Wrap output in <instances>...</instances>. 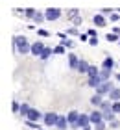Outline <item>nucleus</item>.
<instances>
[{"label":"nucleus","instance_id":"f257e3e1","mask_svg":"<svg viewBox=\"0 0 120 130\" xmlns=\"http://www.w3.org/2000/svg\"><path fill=\"white\" fill-rule=\"evenodd\" d=\"M13 45H15V50L19 52V54H28V52H32V46L28 45V39L26 37L17 35V37L13 39Z\"/></svg>","mask_w":120,"mask_h":130},{"label":"nucleus","instance_id":"f03ea898","mask_svg":"<svg viewBox=\"0 0 120 130\" xmlns=\"http://www.w3.org/2000/svg\"><path fill=\"white\" fill-rule=\"evenodd\" d=\"M111 89H113V84L111 82H102V84L96 87V93H100V95H105V93H111Z\"/></svg>","mask_w":120,"mask_h":130},{"label":"nucleus","instance_id":"7ed1b4c3","mask_svg":"<svg viewBox=\"0 0 120 130\" xmlns=\"http://www.w3.org/2000/svg\"><path fill=\"white\" fill-rule=\"evenodd\" d=\"M46 19L48 21H56L59 19V15H61V9H57V8H50V9H46Z\"/></svg>","mask_w":120,"mask_h":130},{"label":"nucleus","instance_id":"20e7f679","mask_svg":"<svg viewBox=\"0 0 120 130\" xmlns=\"http://www.w3.org/2000/svg\"><path fill=\"white\" fill-rule=\"evenodd\" d=\"M67 119L72 125V128H78V121H80V113H78V111H70V113L67 115Z\"/></svg>","mask_w":120,"mask_h":130},{"label":"nucleus","instance_id":"39448f33","mask_svg":"<svg viewBox=\"0 0 120 130\" xmlns=\"http://www.w3.org/2000/svg\"><path fill=\"white\" fill-rule=\"evenodd\" d=\"M67 123H68V119L67 117H63V115H57V121H56V126L57 130H67Z\"/></svg>","mask_w":120,"mask_h":130},{"label":"nucleus","instance_id":"423d86ee","mask_svg":"<svg viewBox=\"0 0 120 130\" xmlns=\"http://www.w3.org/2000/svg\"><path fill=\"white\" fill-rule=\"evenodd\" d=\"M43 50H44V45L41 43V41H37V43L32 45V54L33 56H41V54H43Z\"/></svg>","mask_w":120,"mask_h":130},{"label":"nucleus","instance_id":"0eeeda50","mask_svg":"<svg viewBox=\"0 0 120 130\" xmlns=\"http://www.w3.org/2000/svg\"><path fill=\"white\" fill-rule=\"evenodd\" d=\"M57 121V113H54V111H50V113H44V123L48 126H54Z\"/></svg>","mask_w":120,"mask_h":130},{"label":"nucleus","instance_id":"6e6552de","mask_svg":"<svg viewBox=\"0 0 120 130\" xmlns=\"http://www.w3.org/2000/svg\"><path fill=\"white\" fill-rule=\"evenodd\" d=\"M41 117H43V115H41L37 110H30V111H28V115H26V119H28V121H39Z\"/></svg>","mask_w":120,"mask_h":130},{"label":"nucleus","instance_id":"1a4fd4ad","mask_svg":"<svg viewBox=\"0 0 120 130\" xmlns=\"http://www.w3.org/2000/svg\"><path fill=\"white\" fill-rule=\"evenodd\" d=\"M102 82H104V80H102V78H100V74H98V76H89V82H87V84L91 86V87H98Z\"/></svg>","mask_w":120,"mask_h":130},{"label":"nucleus","instance_id":"9d476101","mask_svg":"<svg viewBox=\"0 0 120 130\" xmlns=\"http://www.w3.org/2000/svg\"><path fill=\"white\" fill-rule=\"evenodd\" d=\"M89 123H91V115H83V113H80V121H78V126H87Z\"/></svg>","mask_w":120,"mask_h":130},{"label":"nucleus","instance_id":"9b49d317","mask_svg":"<svg viewBox=\"0 0 120 130\" xmlns=\"http://www.w3.org/2000/svg\"><path fill=\"white\" fill-rule=\"evenodd\" d=\"M102 119H104V111H92L91 113V123H94V125L100 123Z\"/></svg>","mask_w":120,"mask_h":130},{"label":"nucleus","instance_id":"f8f14e48","mask_svg":"<svg viewBox=\"0 0 120 130\" xmlns=\"http://www.w3.org/2000/svg\"><path fill=\"white\" fill-rule=\"evenodd\" d=\"M109 99L113 100V102L120 100V87H113V89H111V93H109Z\"/></svg>","mask_w":120,"mask_h":130},{"label":"nucleus","instance_id":"ddd939ff","mask_svg":"<svg viewBox=\"0 0 120 130\" xmlns=\"http://www.w3.org/2000/svg\"><path fill=\"white\" fill-rule=\"evenodd\" d=\"M68 63H70V69H78V58L74 56V54H68Z\"/></svg>","mask_w":120,"mask_h":130},{"label":"nucleus","instance_id":"4468645a","mask_svg":"<svg viewBox=\"0 0 120 130\" xmlns=\"http://www.w3.org/2000/svg\"><path fill=\"white\" fill-rule=\"evenodd\" d=\"M89 67H91V65H89L87 61H80V63H78V69H76V71H80V73H87Z\"/></svg>","mask_w":120,"mask_h":130},{"label":"nucleus","instance_id":"2eb2a0df","mask_svg":"<svg viewBox=\"0 0 120 130\" xmlns=\"http://www.w3.org/2000/svg\"><path fill=\"white\" fill-rule=\"evenodd\" d=\"M102 102H104V100H102V95H100V93H96V95L91 99V104H94V106H102Z\"/></svg>","mask_w":120,"mask_h":130},{"label":"nucleus","instance_id":"dca6fc26","mask_svg":"<svg viewBox=\"0 0 120 130\" xmlns=\"http://www.w3.org/2000/svg\"><path fill=\"white\" fill-rule=\"evenodd\" d=\"M94 24L96 26H105V19L102 15H94Z\"/></svg>","mask_w":120,"mask_h":130},{"label":"nucleus","instance_id":"f3484780","mask_svg":"<svg viewBox=\"0 0 120 130\" xmlns=\"http://www.w3.org/2000/svg\"><path fill=\"white\" fill-rule=\"evenodd\" d=\"M113 67H115L113 58H105V60H104V69H113Z\"/></svg>","mask_w":120,"mask_h":130},{"label":"nucleus","instance_id":"a211bd4d","mask_svg":"<svg viewBox=\"0 0 120 130\" xmlns=\"http://www.w3.org/2000/svg\"><path fill=\"white\" fill-rule=\"evenodd\" d=\"M109 74H111V69H102V71H100V78L104 80V82L109 78Z\"/></svg>","mask_w":120,"mask_h":130},{"label":"nucleus","instance_id":"6ab92c4d","mask_svg":"<svg viewBox=\"0 0 120 130\" xmlns=\"http://www.w3.org/2000/svg\"><path fill=\"white\" fill-rule=\"evenodd\" d=\"M87 74H89V76H98V74H100V71H98V67L91 65V67H89V71H87Z\"/></svg>","mask_w":120,"mask_h":130},{"label":"nucleus","instance_id":"aec40b11","mask_svg":"<svg viewBox=\"0 0 120 130\" xmlns=\"http://www.w3.org/2000/svg\"><path fill=\"white\" fill-rule=\"evenodd\" d=\"M102 111H113V102H102Z\"/></svg>","mask_w":120,"mask_h":130},{"label":"nucleus","instance_id":"412c9836","mask_svg":"<svg viewBox=\"0 0 120 130\" xmlns=\"http://www.w3.org/2000/svg\"><path fill=\"white\" fill-rule=\"evenodd\" d=\"M78 15H80V9H70L68 13H67V17H68V19H72V21H74Z\"/></svg>","mask_w":120,"mask_h":130},{"label":"nucleus","instance_id":"4be33fe9","mask_svg":"<svg viewBox=\"0 0 120 130\" xmlns=\"http://www.w3.org/2000/svg\"><path fill=\"white\" fill-rule=\"evenodd\" d=\"M52 52H54V50H52V48H48V46H46V48L43 50V54H41L39 58H41V60H46V58H48V56H50V54H52Z\"/></svg>","mask_w":120,"mask_h":130},{"label":"nucleus","instance_id":"5701e85b","mask_svg":"<svg viewBox=\"0 0 120 130\" xmlns=\"http://www.w3.org/2000/svg\"><path fill=\"white\" fill-rule=\"evenodd\" d=\"M33 19H35V22H37V24H41V22H43V21L46 19V15H43V13H35Z\"/></svg>","mask_w":120,"mask_h":130},{"label":"nucleus","instance_id":"b1692460","mask_svg":"<svg viewBox=\"0 0 120 130\" xmlns=\"http://www.w3.org/2000/svg\"><path fill=\"white\" fill-rule=\"evenodd\" d=\"M30 110H32V108H30L28 104H22V106H20V115H28Z\"/></svg>","mask_w":120,"mask_h":130},{"label":"nucleus","instance_id":"393cba45","mask_svg":"<svg viewBox=\"0 0 120 130\" xmlns=\"http://www.w3.org/2000/svg\"><path fill=\"white\" fill-rule=\"evenodd\" d=\"M107 41H111V43H113V41H120L118 37H116V34H107V37H105Z\"/></svg>","mask_w":120,"mask_h":130},{"label":"nucleus","instance_id":"a878e982","mask_svg":"<svg viewBox=\"0 0 120 130\" xmlns=\"http://www.w3.org/2000/svg\"><path fill=\"white\" fill-rule=\"evenodd\" d=\"M61 45H63V46H68V48H72V46H74V43H72V41H68V39H61Z\"/></svg>","mask_w":120,"mask_h":130},{"label":"nucleus","instance_id":"bb28decb","mask_svg":"<svg viewBox=\"0 0 120 130\" xmlns=\"http://www.w3.org/2000/svg\"><path fill=\"white\" fill-rule=\"evenodd\" d=\"M113 111H115V113H120V102H118V100L113 102Z\"/></svg>","mask_w":120,"mask_h":130},{"label":"nucleus","instance_id":"cd10ccee","mask_svg":"<svg viewBox=\"0 0 120 130\" xmlns=\"http://www.w3.org/2000/svg\"><path fill=\"white\" fill-rule=\"evenodd\" d=\"M35 13H37V11H35L33 8H28L26 9V17H35Z\"/></svg>","mask_w":120,"mask_h":130},{"label":"nucleus","instance_id":"c85d7f7f","mask_svg":"<svg viewBox=\"0 0 120 130\" xmlns=\"http://www.w3.org/2000/svg\"><path fill=\"white\" fill-rule=\"evenodd\" d=\"M26 125H28L30 128H39V125H37V121H26Z\"/></svg>","mask_w":120,"mask_h":130},{"label":"nucleus","instance_id":"c756f323","mask_svg":"<svg viewBox=\"0 0 120 130\" xmlns=\"http://www.w3.org/2000/svg\"><path fill=\"white\" fill-rule=\"evenodd\" d=\"M94 130H105V123H102V121L96 123V128H94Z\"/></svg>","mask_w":120,"mask_h":130},{"label":"nucleus","instance_id":"7c9ffc66","mask_svg":"<svg viewBox=\"0 0 120 130\" xmlns=\"http://www.w3.org/2000/svg\"><path fill=\"white\" fill-rule=\"evenodd\" d=\"M54 52H56V54H63V52H65L63 45H61V46H56V48H54Z\"/></svg>","mask_w":120,"mask_h":130},{"label":"nucleus","instance_id":"2f4dec72","mask_svg":"<svg viewBox=\"0 0 120 130\" xmlns=\"http://www.w3.org/2000/svg\"><path fill=\"white\" fill-rule=\"evenodd\" d=\"M89 43H91L92 46H96V45H98V39H96V37H91V39H89Z\"/></svg>","mask_w":120,"mask_h":130},{"label":"nucleus","instance_id":"473e14b6","mask_svg":"<svg viewBox=\"0 0 120 130\" xmlns=\"http://www.w3.org/2000/svg\"><path fill=\"white\" fill-rule=\"evenodd\" d=\"M120 19V13H111V21H118Z\"/></svg>","mask_w":120,"mask_h":130},{"label":"nucleus","instance_id":"72a5a7b5","mask_svg":"<svg viewBox=\"0 0 120 130\" xmlns=\"http://www.w3.org/2000/svg\"><path fill=\"white\" fill-rule=\"evenodd\" d=\"M13 111H15V113H17V111H20V106L17 102H13Z\"/></svg>","mask_w":120,"mask_h":130},{"label":"nucleus","instance_id":"f704fd0d","mask_svg":"<svg viewBox=\"0 0 120 130\" xmlns=\"http://www.w3.org/2000/svg\"><path fill=\"white\" fill-rule=\"evenodd\" d=\"M81 24V19H80V17H76V19H74V26H80Z\"/></svg>","mask_w":120,"mask_h":130},{"label":"nucleus","instance_id":"c9c22d12","mask_svg":"<svg viewBox=\"0 0 120 130\" xmlns=\"http://www.w3.org/2000/svg\"><path fill=\"white\" fill-rule=\"evenodd\" d=\"M39 35H43V37H46V35H48V32H46V30H39Z\"/></svg>","mask_w":120,"mask_h":130},{"label":"nucleus","instance_id":"e433bc0d","mask_svg":"<svg viewBox=\"0 0 120 130\" xmlns=\"http://www.w3.org/2000/svg\"><path fill=\"white\" fill-rule=\"evenodd\" d=\"M102 11H104V13H113V9H111V8H104Z\"/></svg>","mask_w":120,"mask_h":130},{"label":"nucleus","instance_id":"4c0bfd02","mask_svg":"<svg viewBox=\"0 0 120 130\" xmlns=\"http://www.w3.org/2000/svg\"><path fill=\"white\" fill-rule=\"evenodd\" d=\"M81 130H91V126H89V125H87V126H83Z\"/></svg>","mask_w":120,"mask_h":130},{"label":"nucleus","instance_id":"58836bf2","mask_svg":"<svg viewBox=\"0 0 120 130\" xmlns=\"http://www.w3.org/2000/svg\"><path fill=\"white\" fill-rule=\"evenodd\" d=\"M116 80H120V74H116Z\"/></svg>","mask_w":120,"mask_h":130},{"label":"nucleus","instance_id":"ea45409f","mask_svg":"<svg viewBox=\"0 0 120 130\" xmlns=\"http://www.w3.org/2000/svg\"><path fill=\"white\" fill-rule=\"evenodd\" d=\"M118 43H120V41H118Z\"/></svg>","mask_w":120,"mask_h":130}]
</instances>
